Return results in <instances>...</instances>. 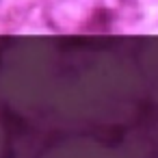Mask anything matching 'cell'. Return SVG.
<instances>
[{
    "instance_id": "1",
    "label": "cell",
    "mask_w": 158,
    "mask_h": 158,
    "mask_svg": "<svg viewBox=\"0 0 158 158\" xmlns=\"http://www.w3.org/2000/svg\"><path fill=\"white\" fill-rule=\"evenodd\" d=\"M134 15V0H59L50 9L52 24L67 33H108Z\"/></svg>"
}]
</instances>
